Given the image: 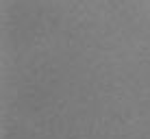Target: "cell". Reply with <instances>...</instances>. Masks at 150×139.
I'll return each mask as SVG.
<instances>
[]
</instances>
